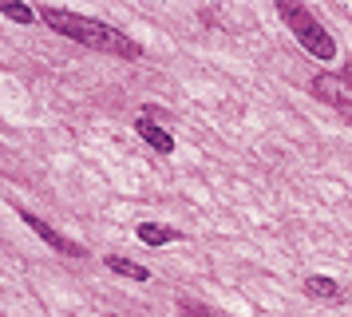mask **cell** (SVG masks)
<instances>
[{"instance_id":"cell-1","label":"cell","mask_w":352,"mask_h":317,"mask_svg":"<svg viewBox=\"0 0 352 317\" xmlns=\"http://www.w3.org/2000/svg\"><path fill=\"white\" fill-rule=\"evenodd\" d=\"M40 20L48 28H56L60 36H67V40L87 44V48H96V52H107V56H123V60H139L143 56V48L135 44V40H127L119 28L103 24V20H91V16H80V12H67V8L48 4V8H40Z\"/></svg>"},{"instance_id":"cell-2","label":"cell","mask_w":352,"mask_h":317,"mask_svg":"<svg viewBox=\"0 0 352 317\" xmlns=\"http://www.w3.org/2000/svg\"><path fill=\"white\" fill-rule=\"evenodd\" d=\"M277 16L289 24V32L297 36V44L313 56V60H336V40H333V32L320 24L317 16L309 12L305 4H297V0H277Z\"/></svg>"},{"instance_id":"cell-3","label":"cell","mask_w":352,"mask_h":317,"mask_svg":"<svg viewBox=\"0 0 352 317\" xmlns=\"http://www.w3.org/2000/svg\"><path fill=\"white\" fill-rule=\"evenodd\" d=\"M313 95H317L320 103L336 108L352 123V83L340 72H320V76H313Z\"/></svg>"},{"instance_id":"cell-4","label":"cell","mask_w":352,"mask_h":317,"mask_svg":"<svg viewBox=\"0 0 352 317\" xmlns=\"http://www.w3.org/2000/svg\"><path fill=\"white\" fill-rule=\"evenodd\" d=\"M20 218H24V226H32V234H36V238H44V242H48L52 250L67 254V258H83V254H87V250L80 246V242H72V238H64L60 230H52L48 222H44V218H36L32 210H20Z\"/></svg>"},{"instance_id":"cell-5","label":"cell","mask_w":352,"mask_h":317,"mask_svg":"<svg viewBox=\"0 0 352 317\" xmlns=\"http://www.w3.org/2000/svg\"><path fill=\"white\" fill-rule=\"evenodd\" d=\"M135 131H139V139H143V143H151V147H155L159 155H170V151H175V135H170L166 127H159L155 119H151V115H139V123H135Z\"/></svg>"},{"instance_id":"cell-6","label":"cell","mask_w":352,"mask_h":317,"mask_svg":"<svg viewBox=\"0 0 352 317\" xmlns=\"http://www.w3.org/2000/svg\"><path fill=\"white\" fill-rule=\"evenodd\" d=\"M305 294L317 301H344V285L336 278H324V274H309L305 278Z\"/></svg>"},{"instance_id":"cell-7","label":"cell","mask_w":352,"mask_h":317,"mask_svg":"<svg viewBox=\"0 0 352 317\" xmlns=\"http://www.w3.org/2000/svg\"><path fill=\"white\" fill-rule=\"evenodd\" d=\"M135 234H139L143 246H170V242L182 238L175 226H162V222H139V226H135Z\"/></svg>"},{"instance_id":"cell-8","label":"cell","mask_w":352,"mask_h":317,"mask_svg":"<svg viewBox=\"0 0 352 317\" xmlns=\"http://www.w3.org/2000/svg\"><path fill=\"white\" fill-rule=\"evenodd\" d=\"M103 266L111 269V274H119V278H131V282H151V269L139 266V262H127V258H119V254H107Z\"/></svg>"},{"instance_id":"cell-9","label":"cell","mask_w":352,"mask_h":317,"mask_svg":"<svg viewBox=\"0 0 352 317\" xmlns=\"http://www.w3.org/2000/svg\"><path fill=\"white\" fill-rule=\"evenodd\" d=\"M0 16H8V20H16V24H32L36 12L28 4H16V0H0Z\"/></svg>"},{"instance_id":"cell-10","label":"cell","mask_w":352,"mask_h":317,"mask_svg":"<svg viewBox=\"0 0 352 317\" xmlns=\"http://www.w3.org/2000/svg\"><path fill=\"white\" fill-rule=\"evenodd\" d=\"M178 314L182 317H214V309L198 305V301H178Z\"/></svg>"},{"instance_id":"cell-11","label":"cell","mask_w":352,"mask_h":317,"mask_svg":"<svg viewBox=\"0 0 352 317\" xmlns=\"http://www.w3.org/2000/svg\"><path fill=\"white\" fill-rule=\"evenodd\" d=\"M340 76H344V79L352 83V63H344V72H340Z\"/></svg>"},{"instance_id":"cell-12","label":"cell","mask_w":352,"mask_h":317,"mask_svg":"<svg viewBox=\"0 0 352 317\" xmlns=\"http://www.w3.org/2000/svg\"><path fill=\"white\" fill-rule=\"evenodd\" d=\"M107 317H119V314H107Z\"/></svg>"}]
</instances>
